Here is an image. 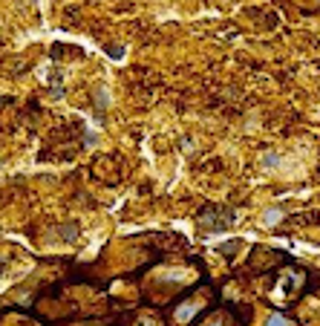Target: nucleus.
<instances>
[{
    "label": "nucleus",
    "instance_id": "1",
    "mask_svg": "<svg viewBox=\"0 0 320 326\" xmlns=\"http://www.w3.org/2000/svg\"><path fill=\"white\" fill-rule=\"evenodd\" d=\"M268 326H283V318H280V315H274V318L268 321Z\"/></svg>",
    "mask_w": 320,
    "mask_h": 326
}]
</instances>
